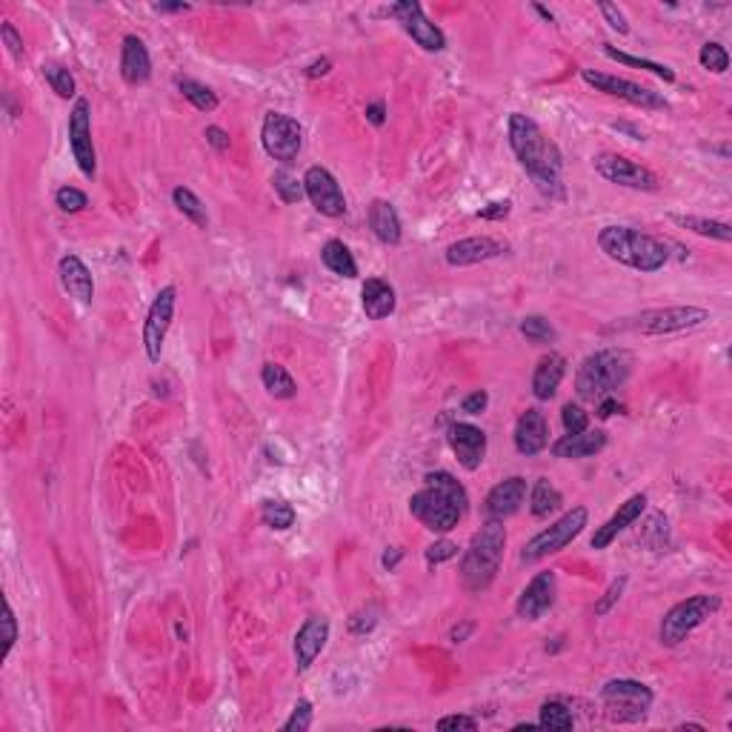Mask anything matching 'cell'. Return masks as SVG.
I'll use <instances>...</instances> for the list:
<instances>
[{"label": "cell", "mask_w": 732, "mask_h": 732, "mask_svg": "<svg viewBox=\"0 0 732 732\" xmlns=\"http://www.w3.org/2000/svg\"><path fill=\"white\" fill-rule=\"evenodd\" d=\"M507 135L521 169L532 177L535 189L549 201H563V195H567V192H563V175H561L563 158H561V149L541 132V126L521 112H512L507 123Z\"/></svg>", "instance_id": "cell-1"}, {"label": "cell", "mask_w": 732, "mask_h": 732, "mask_svg": "<svg viewBox=\"0 0 732 732\" xmlns=\"http://www.w3.org/2000/svg\"><path fill=\"white\" fill-rule=\"evenodd\" d=\"M409 512L427 526L429 532H449L467 512V490L460 486L455 475L444 469L427 472L423 490L409 498Z\"/></svg>", "instance_id": "cell-2"}, {"label": "cell", "mask_w": 732, "mask_h": 732, "mask_svg": "<svg viewBox=\"0 0 732 732\" xmlns=\"http://www.w3.org/2000/svg\"><path fill=\"white\" fill-rule=\"evenodd\" d=\"M598 247L610 261L644 275L658 272L670 261V252L658 238L638 232L633 226H603L598 232Z\"/></svg>", "instance_id": "cell-3"}, {"label": "cell", "mask_w": 732, "mask_h": 732, "mask_svg": "<svg viewBox=\"0 0 732 732\" xmlns=\"http://www.w3.org/2000/svg\"><path fill=\"white\" fill-rule=\"evenodd\" d=\"M507 547V530L504 521L486 518L484 526L472 535L469 549L464 561H460V581L469 593H486L492 586L495 575L500 570V558H504Z\"/></svg>", "instance_id": "cell-4"}, {"label": "cell", "mask_w": 732, "mask_h": 732, "mask_svg": "<svg viewBox=\"0 0 732 732\" xmlns=\"http://www.w3.org/2000/svg\"><path fill=\"white\" fill-rule=\"evenodd\" d=\"M633 358L624 350H601L586 355L575 372V392L581 401H601L610 397L629 378Z\"/></svg>", "instance_id": "cell-5"}, {"label": "cell", "mask_w": 732, "mask_h": 732, "mask_svg": "<svg viewBox=\"0 0 732 732\" xmlns=\"http://www.w3.org/2000/svg\"><path fill=\"white\" fill-rule=\"evenodd\" d=\"M721 610V595H692L687 601H678L675 607L661 618L658 638L664 647H678L696 633V629Z\"/></svg>", "instance_id": "cell-6"}, {"label": "cell", "mask_w": 732, "mask_h": 732, "mask_svg": "<svg viewBox=\"0 0 732 732\" xmlns=\"http://www.w3.org/2000/svg\"><path fill=\"white\" fill-rule=\"evenodd\" d=\"M586 521H589L586 507H572L570 512H563L555 523L547 526V530H541L535 538H530V541L523 544L521 561L523 563H538L547 555H555V552L567 549L575 538L584 532Z\"/></svg>", "instance_id": "cell-7"}, {"label": "cell", "mask_w": 732, "mask_h": 732, "mask_svg": "<svg viewBox=\"0 0 732 732\" xmlns=\"http://www.w3.org/2000/svg\"><path fill=\"white\" fill-rule=\"evenodd\" d=\"M601 701L607 704V712L612 721L626 724V721H641L655 701L652 689L647 684L633 678H612L601 687Z\"/></svg>", "instance_id": "cell-8"}, {"label": "cell", "mask_w": 732, "mask_h": 732, "mask_svg": "<svg viewBox=\"0 0 732 732\" xmlns=\"http://www.w3.org/2000/svg\"><path fill=\"white\" fill-rule=\"evenodd\" d=\"M261 144L266 149V155L278 163H295L301 155L303 146V130L301 123L284 112H266L261 123Z\"/></svg>", "instance_id": "cell-9"}, {"label": "cell", "mask_w": 732, "mask_h": 732, "mask_svg": "<svg viewBox=\"0 0 732 732\" xmlns=\"http://www.w3.org/2000/svg\"><path fill=\"white\" fill-rule=\"evenodd\" d=\"M595 172L603 177L607 184L624 186V189H638V192H655L661 186L658 175L649 172L647 166H641L635 161H629L618 152H601V155L593 158Z\"/></svg>", "instance_id": "cell-10"}, {"label": "cell", "mask_w": 732, "mask_h": 732, "mask_svg": "<svg viewBox=\"0 0 732 732\" xmlns=\"http://www.w3.org/2000/svg\"><path fill=\"white\" fill-rule=\"evenodd\" d=\"M581 78H584V83L593 86L595 92H603L610 98H621V100H626V104L641 106V109H666L670 106L658 92H652L649 86H641L635 81L618 78V75H607V72H598V69H581Z\"/></svg>", "instance_id": "cell-11"}, {"label": "cell", "mask_w": 732, "mask_h": 732, "mask_svg": "<svg viewBox=\"0 0 732 732\" xmlns=\"http://www.w3.org/2000/svg\"><path fill=\"white\" fill-rule=\"evenodd\" d=\"M175 306H177V289L175 287H163L155 301H152L146 320H144V350L152 364H161L163 355V341L169 335L172 318H175Z\"/></svg>", "instance_id": "cell-12"}, {"label": "cell", "mask_w": 732, "mask_h": 732, "mask_svg": "<svg viewBox=\"0 0 732 732\" xmlns=\"http://www.w3.org/2000/svg\"><path fill=\"white\" fill-rule=\"evenodd\" d=\"M704 320H710V312L701 306H666V310L641 312L633 327L641 335H673V332L696 329Z\"/></svg>", "instance_id": "cell-13"}, {"label": "cell", "mask_w": 732, "mask_h": 732, "mask_svg": "<svg viewBox=\"0 0 732 732\" xmlns=\"http://www.w3.org/2000/svg\"><path fill=\"white\" fill-rule=\"evenodd\" d=\"M69 149L78 169L86 177H95L98 155L92 144V106H89L86 98H75V106L69 112Z\"/></svg>", "instance_id": "cell-14"}, {"label": "cell", "mask_w": 732, "mask_h": 732, "mask_svg": "<svg viewBox=\"0 0 732 732\" xmlns=\"http://www.w3.org/2000/svg\"><path fill=\"white\" fill-rule=\"evenodd\" d=\"M390 15L401 23L404 32L413 37L421 49H427V52H441V49L446 46L444 32L435 27L427 15H423V6L418 4V0H401V4H392Z\"/></svg>", "instance_id": "cell-15"}, {"label": "cell", "mask_w": 732, "mask_h": 732, "mask_svg": "<svg viewBox=\"0 0 732 732\" xmlns=\"http://www.w3.org/2000/svg\"><path fill=\"white\" fill-rule=\"evenodd\" d=\"M303 192H306V198H310V203L320 215H327V217L346 215L343 189L335 181V175H332L329 169H324V166H310V169H306Z\"/></svg>", "instance_id": "cell-16"}, {"label": "cell", "mask_w": 732, "mask_h": 732, "mask_svg": "<svg viewBox=\"0 0 732 732\" xmlns=\"http://www.w3.org/2000/svg\"><path fill=\"white\" fill-rule=\"evenodd\" d=\"M446 441H449V446H453L458 464L464 467L467 472H475L484 464L486 432L481 427H475V423H467V421H455V423H449Z\"/></svg>", "instance_id": "cell-17"}, {"label": "cell", "mask_w": 732, "mask_h": 732, "mask_svg": "<svg viewBox=\"0 0 732 732\" xmlns=\"http://www.w3.org/2000/svg\"><path fill=\"white\" fill-rule=\"evenodd\" d=\"M504 252H507V243H500L490 235H475V238L449 243L444 258L449 266H475V264H486L492 258H500Z\"/></svg>", "instance_id": "cell-18"}, {"label": "cell", "mask_w": 732, "mask_h": 732, "mask_svg": "<svg viewBox=\"0 0 732 732\" xmlns=\"http://www.w3.org/2000/svg\"><path fill=\"white\" fill-rule=\"evenodd\" d=\"M555 572H538L530 584L523 586V593L516 603V612L518 618L523 621H538L544 612L552 610V603H555Z\"/></svg>", "instance_id": "cell-19"}, {"label": "cell", "mask_w": 732, "mask_h": 732, "mask_svg": "<svg viewBox=\"0 0 732 732\" xmlns=\"http://www.w3.org/2000/svg\"><path fill=\"white\" fill-rule=\"evenodd\" d=\"M327 641H329V621L324 615H312V618L303 621L298 635H295V661H298V670H310L320 649L327 647Z\"/></svg>", "instance_id": "cell-20"}, {"label": "cell", "mask_w": 732, "mask_h": 732, "mask_svg": "<svg viewBox=\"0 0 732 732\" xmlns=\"http://www.w3.org/2000/svg\"><path fill=\"white\" fill-rule=\"evenodd\" d=\"M526 498V481L521 475H512V478L495 484L490 495H486V504H484V512L486 518H495V521H504L509 516H516L521 509Z\"/></svg>", "instance_id": "cell-21"}, {"label": "cell", "mask_w": 732, "mask_h": 732, "mask_svg": "<svg viewBox=\"0 0 732 732\" xmlns=\"http://www.w3.org/2000/svg\"><path fill=\"white\" fill-rule=\"evenodd\" d=\"M644 509H647V495L644 492H638V495H633L629 500H624V504L618 507V512H615V516L603 523V526H598L595 530V535H593V549H607L615 538H618L626 526H633L641 516H644Z\"/></svg>", "instance_id": "cell-22"}, {"label": "cell", "mask_w": 732, "mask_h": 732, "mask_svg": "<svg viewBox=\"0 0 732 732\" xmlns=\"http://www.w3.org/2000/svg\"><path fill=\"white\" fill-rule=\"evenodd\" d=\"M512 438H516V449L526 458L544 453L549 444V429H547V418L541 409H535V406L526 409L516 423V435H512Z\"/></svg>", "instance_id": "cell-23"}, {"label": "cell", "mask_w": 732, "mask_h": 732, "mask_svg": "<svg viewBox=\"0 0 732 732\" xmlns=\"http://www.w3.org/2000/svg\"><path fill=\"white\" fill-rule=\"evenodd\" d=\"M58 275H60L63 289L69 292V298L81 301V303H92L95 280H92V272H89V266L78 258V255H63L58 264Z\"/></svg>", "instance_id": "cell-24"}, {"label": "cell", "mask_w": 732, "mask_h": 732, "mask_svg": "<svg viewBox=\"0 0 732 732\" xmlns=\"http://www.w3.org/2000/svg\"><path fill=\"white\" fill-rule=\"evenodd\" d=\"M121 75L130 86H140L152 78V58L138 35H126L121 46Z\"/></svg>", "instance_id": "cell-25"}, {"label": "cell", "mask_w": 732, "mask_h": 732, "mask_svg": "<svg viewBox=\"0 0 732 732\" xmlns=\"http://www.w3.org/2000/svg\"><path fill=\"white\" fill-rule=\"evenodd\" d=\"M563 375H567V358L558 355V352H547L541 361L535 364L532 395L538 397V401H549V397H555Z\"/></svg>", "instance_id": "cell-26"}, {"label": "cell", "mask_w": 732, "mask_h": 732, "mask_svg": "<svg viewBox=\"0 0 732 732\" xmlns=\"http://www.w3.org/2000/svg\"><path fill=\"white\" fill-rule=\"evenodd\" d=\"M607 446V432L603 429H584L578 435H563L555 444H552V455L563 458V460H575V458H589L601 453Z\"/></svg>", "instance_id": "cell-27"}, {"label": "cell", "mask_w": 732, "mask_h": 732, "mask_svg": "<svg viewBox=\"0 0 732 732\" xmlns=\"http://www.w3.org/2000/svg\"><path fill=\"white\" fill-rule=\"evenodd\" d=\"M369 229L375 232V238L381 243H387V247H397L401 238H404L397 209L392 207L390 201H381V198L369 203Z\"/></svg>", "instance_id": "cell-28"}, {"label": "cell", "mask_w": 732, "mask_h": 732, "mask_svg": "<svg viewBox=\"0 0 732 732\" xmlns=\"http://www.w3.org/2000/svg\"><path fill=\"white\" fill-rule=\"evenodd\" d=\"M361 303L369 320H383L395 312V289L383 278H366L361 287Z\"/></svg>", "instance_id": "cell-29"}, {"label": "cell", "mask_w": 732, "mask_h": 732, "mask_svg": "<svg viewBox=\"0 0 732 732\" xmlns=\"http://www.w3.org/2000/svg\"><path fill=\"white\" fill-rule=\"evenodd\" d=\"M320 261H324V266L329 269L332 275L358 278V264H355L352 252L343 240H327L324 249H320Z\"/></svg>", "instance_id": "cell-30"}, {"label": "cell", "mask_w": 732, "mask_h": 732, "mask_svg": "<svg viewBox=\"0 0 732 732\" xmlns=\"http://www.w3.org/2000/svg\"><path fill=\"white\" fill-rule=\"evenodd\" d=\"M670 221L678 224L681 229H689V232L701 235V238H712L721 243L732 240V226L724 221H706V217H698V215H670Z\"/></svg>", "instance_id": "cell-31"}, {"label": "cell", "mask_w": 732, "mask_h": 732, "mask_svg": "<svg viewBox=\"0 0 732 732\" xmlns=\"http://www.w3.org/2000/svg\"><path fill=\"white\" fill-rule=\"evenodd\" d=\"M261 381H264V390L272 397H278V401H289V397L298 395V387H295L292 375L280 364H264Z\"/></svg>", "instance_id": "cell-32"}, {"label": "cell", "mask_w": 732, "mask_h": 732, "mask_svg": "<svg viewBox=\"0 0 732 732\" xmlns=\"http://www.w3.org/2000/svg\"><path fill=\"white\" fill-rule=\"evenodd\" d=\"M561 504H563V498H561V492L555 490V486H552V481L538 478L535 486H532V492H530V512L532 516L535 518H549Z\"/></svg>", "instance_id": "cell-33"}, {"label": "cell", "mask_w": 732, "mask_h": 732, "mask_svg": "<svg viewBox=\"0 0 732 732\" xmlns=\"http://www.w3.org/2000/svg\"><path fill=\"white\" fill-rule=\"evenodd\" d=\"M172 201H175L177 212H181V215L186 217V221L195 224L198 229H207V226H209L207 207H203L201 198H198L192 189H186V186H177V189L172 192Z\"/></svg>", "instance_id": "cell-34"}, {"label": "cell", "mask_w": 732, "mask_h": 732, "mask_svg": "<svg viewBox=\"0 0 732 732\" xmlns=\"http://www.w3.org/2000/svg\"><path fill=\"white\" fill-rule=\"evenodd\" d=\"M175 86H177V92H181L198 112H215L217 109V95L207 83L192 81V78H175Z\"/></svg>", "instance_id": "cell-35"}, {"label": "cell", "mask_w": 732, "mask_h": 732, "mask_svg": "<svg viewBox=\"0 0 732 732\" xmlns=\"http://www.w3.org/2000/svg\"><path fill=\"white\" fill-rule=\"evenodd\" d=\"M603 55L624 63V67H635V69H647L652 72L655 78H661L664 83H675V72L670 67H664V63H655V60H647V58H635V55H626L621 49H615L610 43H603Z\"/></svg>", "instance_id": "cell-36"}, {"label": "cell", "mask_w": 732, "mask_h": 732, "mask_svg": "<svg viewBox=\"0 0 732 732\" xmlns=\"http://www.w3.org/2000/svg\"><path fill=\"white\" fill-rule=\"evenodd\" d=\"M538 727H541V729H572L575 727V718H572L567 704L544 701L541 710H538Z\"/></svg>", "instance_id": "cell-37"}, {"label": "cell", "mask_w": 732, "mask_h": 732, "mask_svg": "<svg viewBox=\"0 0 732 732\" xmlns=\"http://www.w3.org/2000/svg\"><path fill=\"white\" fill-rule=\"evenodd\" d=\"M261 521L269 526V530L284 532L295 523V509H292V504H287V500H266L261 507Z\"/></svg>", "instance_id": "cell-38"}, {"label": "cell", "mask_w": 732, "mask_h": 732, "mask_svg": "<svg viewBox=\"0 0 732 732\" xmlns=\"http://www.w3.org/2000/svg\"><path fill=\"white\" fill-rule=\"evenodd\" d=\"M518 329H521V335H523L526 341H532V343H552V341L558 338L555 327H552L544 315H526V318L521 320Z\"/></svg>", "instance_id": "cell-39"}, {"label": "cell", "mask_w": 732, "mask_h": 732, "mask_svg": "<svg viewBox=\"0 0 732 732\" xmlns=\"http://www.w3.org/2000/svg\"><path fill=\"white\" fill-rule=\"evenodd\" d=\"M43 78L58 98H75V78L60 63H43Z\"/></svg>", "instance_id": "cell-40"}, {"label": "cell", "mask_w": 732, "mask_h": 732, "mask_svg": "<svg viewBox=\"0 0 732 732\" xmlns=\"http://www.w3.org/2000/svg\"><path fill=\"white\" fill-rule=\"evenodd\" d=\"M272 189H275V195L284 201V203H301V198H306L303 181H298V177L289 175L287 169H278L272 175Z\"/></svg>", "instance_id": "cell-41"}, {"label": "cell", "mask_w": 732, "mask_h": 732, "mask_svg": "<svg viewBox=\"0 0 732 732\" xmlns=\"http://www.w3.org/2000/svg\"><path fill=\"white\" fill-rule=\"evenodd\" d=\"M698 60H701V67L706 72H712V75H724L729 69V55H727V49L721 43H704L701 46V52H698Z\"/></svg>", "instance_id": "cell-42"}, {"label": "cell", "mask_w": 732, "mask_h": 732, "mask_svg": "<svg viewBox=\"0 0 732 732\" xmlns=\"http://www.w3.org/2000/svg\"><path fill=\"white\" fill-rule=\"evenodd\" d=\"M55 203H58L60 212L75 215V212H83L89 207V198H86V192L75 189V186H60L55 192Z\"/></svg>", "instance_id": "cell-43"}, {"label": "cell", "mask_w": 732, "mask_h": 732, "mask_svg": "<svg viewBox=\"0 0 732 732\" xmlns=\"http://www.w3.org/2000/svg\"><path fill=\"white\" fill-rule=\"evenodd\" d=\"M312 718H315V710H312V704L301 698L298 704L292 706V715L287 718V724H284V732H306L312 727Z\"/></svg>", "instance_id": "cell-44"}, {"label": "cell", "mask_w": 732, "mask_h": 732, "mask_svg": "<svg viewBox=\"0 0 732 732\" xmlns=\"http://www.w3.org/2000/svg\"><path fill=\"white\" fill-rule=\"evenodd\" d=\"M561 423H563V429H567V435H578V432L589 429V415L578 404H567L561 409Z\"/></svg>", "instance_id": "cell-45"}, {"label": "cell", "mask_w": 732, "mask_h": 732, "mask_svg": "<svg viewBox=\"0 0 732 732\" xmlns=\"http://www.w3.org/2000/svg\"><path fill=\"white\" fill-rule=\"evenodd\" d=\"M375 626H378V610L375 607L358 610L352 618H350V633L352 635H369Z\"/></svg>", "instance_id": "cell-46"}, {"label": "cell", "mask_w": 732, "mask_h": 732, "mask_svg": "<svg viewBox=\"0 0 732 732\" xmlns=\"http://www.w3.org/2000/svg\"><path fill=\"white\" fill-rule=\"evenodd\" d=\"M455 555H458V544L446 541V538H441V541H435V544L427 547V563L429 567H438V563L455 558Z\"/></svg>", "instance_id": "cell-47"}, {"label": "cell", "mask_w": 732, "mask_h": 732, "mask_svg": "<svg viewBox=\"0 0 732 732\" xmlns=\"http://www.w3.org/2000/svg\"><path fill=\"white\" fill-rule=\"evenodd\" d=\"M15 641H18V621H15V610H12V603L6 601V607H4V658H9V652L15 649Z\"/></svg>", "instance_id": "cell-48"}, {"label": "cell", "mask_w": 732, "mask_h": 732, "mask_svg": "<svg viewBox=\"0 0 732 732\" xmlns=\"http://www.w3.org/2000/svg\"><path fill=\"white\" fill-rule=\"evenodd\" d=\"M624 586H626V575H621V578H615V581L607 586V593H603V598L595 603V615H607L612 607H615V601L621 598V593H624Z\"/></svg>", "instance_id": "cell-49"}, {"label": "cell", "mask_w": 732, "mask_h": 732, "mask_svg": "<svg viewBox=\"0 0 732 732\" xmlns=\"http://www.w3.org/2000/svg\"><path fill=\"white\" fill-rule=\"evenodd\" d=\"M441 732H475L478 729V721L472 715H444L438 721Z\"/></svg>", "instance_id": "cell-50"}, {"label": "cell", "mask_w": 732, "mask_h": 732, "mask_svg": "<svg viewBox=\"0 0 732 732\" xmlns=\"http://www.w3.org/2000/svg\"><path fill=\"white\" fill-rule=\"evenodd\" d=\"M598 9H601V15H603V20L610 23V27L618 32V35H626L629 32V23H626V18H624V12L615 6V4H607V0H601L598 4Z\"/></svg>", "instance_id": "cell-51"}, {"label": "cell", "mask_w": 732, "mask_h": 732, "mask_svg": "<svg viewBox=\"0 0 732 732\" xmlns=\"http://www.w3.org/2000/svg\"><path fill=\"white\" fill-rule=\"evenodd\" d=\"M0 37H4V43H6L12 58L23 60V41H20V35H18L15 27H12V23H4V27H0Z\"/></svg>", "instance_id": "cell-52"}, {"label": "cell", "mask_w": 732, "mask_h": 732, "mask_svg": "<svg viewBox=\"0 0 732 732\" xmlns=\"http://www.w3.org/2000/svg\"><path fill=\"white\" fill-rule=\"evenodd\" d=\"M486 404H490V395H486L484 390H475L472 395H467L464 401H460V409H464L467 415H481Z\"/></svg>", "instance_id": "cell-53"}, {"label": "cell", "mask_w": 732, "mask_h": 732, "mask_svg": "<svg viewBox=\"0 0 732 732\" xmlns=\"http://www.w3.org/2000/svg\"><path fill=\"white\" fill-rule=\"evenodd\" d=\"M203 138H207V144H209L215 152H229V146H232V140H229V135L221 130V126H207V132H203Z\"/></svg>", "instance_id": "cell-54"}, {"label": "cell", "mask_w": 732, "mask_h": 732, "mask_svg": "<svg viewBox=\"0 0 732 732\" xmlns=\"http://www.w3.org/2000/svg\"><path fill=\"white\" fill-rule=\"evenodd\" d=\"M509 212H512V201H498V203H490V207H484L478 212V217H484V221H504Z\"/></svg>", "instance_id": "cell-55"}, {"label": "cell", "mask_w": 732, "mask_h": 732, "mask_svg": "<svg viewBox=\"0 0 732 732\" xmlns=\"http://www.w3.org/2000/svg\"><path fill=\"white\" fill-rule=\"evenodd\" d=\"M615 413H624V404H618V397H612V395H610V397H601L595 415H598L601 421H607V418H612Z\"/></svg>", "instance_id": "cell-56"}, {"label": "cell", "mask_w": 732, "mask_h": 732, "mask_svg": "<svg viewBox=\"0 0 732 732\" xmlns=\"http://www.w3.org/2000/svg\"><path fill=\"white\" fill-rule=\"evenodd\" d=\"M472 633H475V621H460L449 629V641H453V644H464Z\"/></svg>", "instance_id": "cell-57"}, {"label": "cell", "mask_w": 732, "mask_h": 732, "mask_svg": "<svg viewBox=\"0 0 732 732\" xmlns=\"http://www.w3.org/2000/svg\"><path fill=\"white\" fill-rule=\"evenodd\" d=\"M366 121L372 126H383V121H387V106H383V100H375V104L366 106Z\"/></svg>", "instance_id": "cell-58"}, {"label": "cell", "mask_w": 732, "mask_h": 732, "mask_svg": "<svg viewBox=\"0 0 732 732\" xmlns=\"http://www.w3.org/2000/svg\"><path fill=\"white\" fill-rule=\"evenodd\" d=\"M152 9H155L158 15H184V12H189L192 6L189 4H155Z\"/></svg>", "instance_id": "cell-59"}, {"label": "cell", "mask_w": 732, "mask_h": 732, "mask_svg": "<svg viewBox=\"0 0 732 732\" xmlns=\"http://www.w3.org/2000/svg\"><path fill=\"white\" fill-rule=\"evenodd\" d=\"M401 558H404V552H401V549H397V547H392V549H387V552H383V558H381V563H383V570H390V572H392V570L397 567V561H401Z\"/></svg>", "instance_id": "cell-60"}, {"label": "cell", "mask_w": 732, "mask_h": 732, "mask_svg": "<svg viewBox=\"0 0 732 732\" xmlns=\"http://www.w3.org/2000/svg\"><path fill=\"white\" fill-rule=\"evenodd\" d=\"M332 69V60L329 58H320V60H315L310 69H306V78H320V75H327Z\"/></svg>", "instance_id": "cell-61"}, {"label": "cell", "mask_w": 732, "mask_h": 732, "mask_svg": "<svg viewBox=\"0 0 732 732\" xmlns=\"http://www.w3.org/2000/svg\"><path fill=\"white\" fill-rule=\"evenodd\" d=\"M532 9H535V12H538V15H541V18H544L547 23H555V15H552V12H549V9H544L541 4H532Z\"/></svg>", "instance_id": "cell-62"}, {"label": "cell", "mask_w": 732, "mask_h": 732, "mask_svg": "<svg viewBox=\"0 0 732 732\" xmlns=\"http://www.w3.org/2000/svg\"><path fill=\"white\" fill-rule=\"evenodd\" d=\"M615 130H621V132H629V135H633V138L644 140V135H641L638 130H633V126H629V123H615Z\"/></svg>", "instance_id": "cell-63"}, {"label": "cell", "mask_w": 732, "mask_h": 732, "mask_svg": "<svg viewBox=\"0 0 732 732\" xmlns=\"http://www.w3.org/2000/svg\"><path fill=\"white\" fill-rule=\"evenodd\" d=\"M678 729H696V732H704V727H701V724H681Z\"/></svg>", "instance_id": "cell-64"}]
</instances>
